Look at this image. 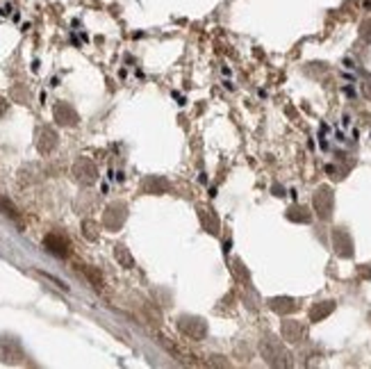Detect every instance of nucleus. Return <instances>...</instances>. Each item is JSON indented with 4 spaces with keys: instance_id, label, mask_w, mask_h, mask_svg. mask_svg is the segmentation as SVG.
Listing matches in <instances>:
<instances>
[{
    "instance_id": "0eeeda50",
    "label": "nucleus",
    "mask_w": 371,
    "mask_h": 369,
    "mask_svg": "<svg viewBox=\"0 0 371 369\" xmlns=\"http://www.w3.org/2000/svg\"><path fill=\"white\" fill-rule=\"evenodd\" d=\"M0 210H3V215H7L10 219H14L16 224H21V217H19V212H16V208L10 203V201H5V198H0Z\"/></svg>"
},
{
    "instance_id": "9d476101",
    "label": "nucleus",
    "mask_w": 371,
    "mask_h": 369,
    "mask_svg": "<svg viewBox=\"0 0 371 369\" xmlns=\"http://www.w3.org/2000/svg\"><path fill=\"white\" fill-rule=\"evenodd\" d=\"M5 112H7V101L5 98H0V117H5Z\"/></svg>"
},
{
    "instance_id": "423d86ee",
    "label": "nucleus",
    "mask_w": 371,
    "mask_h": 369,
    "mask_svg": "<svg viewBox=\"0 0 371 369\" xmlns=\"http://www.w3.org/2000/svg\"><path fill=\"white\" fill-rule=\"evenodd\" d=\"M114 255H117V260H119L125 269H132V267H134L132 255L128 253V248H125V246H121V244H119V246H117V251H114Z\"/></svg>"
},
{
    "instance_id": "39448f33",
    "label": "nucleus",
    "mask_w": 371,
    "mask_h": 369,
    "mask_svg": "<svg viewBox=\"0 0 371 369\" xmlns=\"http://www.w3.org/2000/svg\"><path fill=\"white\" fill-rule=\"evenodd\" d=\"M55 146H57V132L53 130V128H41L39 130V141H37V148H39V153H53L55 151Z\"/></svg>"
},
{
    "instance_id": "f03ea898",
    "label": "nucleus",
    "mask_w": 371,
    "mask_h": 369,
    "mask_svg": "<svg viewBox=\"0 0 371 369\" xmlns=\"http://www.w3.org/2000/svg\"><path fill=\"white\" fill-rule=\"evenodd\" d=\"M73 176H75L77 182L91 184V182H96V178H98V169H96V165L89 158H80L73 165Z\"/></svg>"
},
{
    "instance_id": "6e6552de",
    "label": "nucleus",
    "mask_w": 371,
    "mask_h": 369,
    "mask_svg": "<svg viewBox=\"0 0 371 369\" xmlns=\"http://www.w3.org/2000/svg\"><path fill=\"white\" fill-rule=\"evenodd\" d=\"M331 310H333V303L328 301L324 308H321V306H317L315 310H312V315H310V317L315 319V322H319V319H321V317H326V315H328V312H331Z\"/></svg>"
},
{
    "instance_id": "1a4fd4ad",
    "label": "nucleus",
    "mask_w": 371,
    "mask_h": 369,
    "mask_svg": "<svg viewBox=\"0 0 371 369\" xmlns=\"http://www.w3.org/2000/svg\"><path fill=\"white\" fill-rule=\"evenodd\" d=\"M82 233H84V237H87V239H96L98 237V233H96V224L94 222H84L82 224Z\"/></svg>"
},
{
    "instance_id": "f257e3e1",
    "label": "nucleus",
    "mask_w": 371,
    "mask_h": 369,
    "mask_svg": "<svg viewBox=\"0 0 371 369\" xmlns=\"http://www.w3.org/2000/svg\"><path fill=\"white\" fill-rule=\"evenodd\" d=\"M44 248L48 253L57 255V258H67V255L71 253L69 239L64 237L62 233H48V235L44 237Z\"/></svg>"
},
{
    "instance_id": "20e7f679",
    "label": "nucleus",
    "mask_w": 371,
    "mask_h": 369,
    "mask_svg": "<svg viewBox=\"0 0 371 369\" xmlns=\"http://www.w3.org/2000/svg\"><path fill=\"white\" fill-rule=\"evenodd\" d=\"M55 121L60 126H75L80 119H77V112L71 108L69 103H57L55 105Z\"/></svg>"
},
{
    "instance_id": "7ed1b4c3",
    "label": "nucleus",
    "mask_w": 371,
    "mask_h": 369,
    "mask_svg": "<svg viewBox=\"0 0 371 369\" xmlns=\"http://www.w3.org/2000/svg\"><path fill=\"white\" fill-rule=\"evenodd\" d=\"M125 222V205H121V203H114L110 205V208L105 210V217H103V224L107 226L110 230H117L121 228Z\"/></svg>"
}]
</instances>
